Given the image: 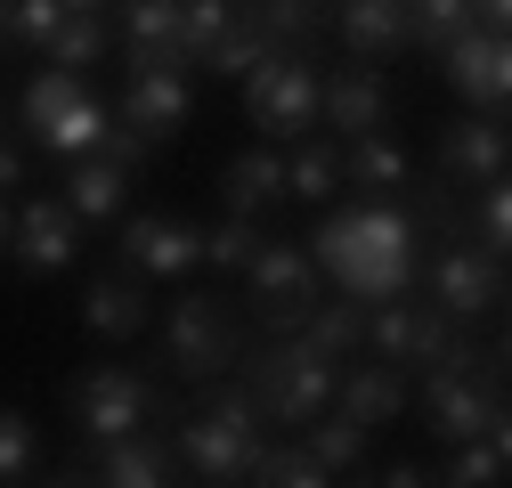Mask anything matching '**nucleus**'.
Returning <instances> with one entry per match:
<instances>
[{"mask_svg": "<svg viewBox=\"0 0 512 488\" xmlns=\"http://www.w3.org/2000/svg\"><path fill=\"white\" fill-rule=\"evenodd\" d=\"M488 179H504V122L464 106V114L439 131V188L472 196V188H488Z\"/></svg>", "mask_w": 512, "mask_h": 488, "instance_id": "obj_16", "label": "nucleus"}, {"mask_svg": "<svg viewBox=\"0 0 512 488\" xmlns=\"http://www.w3.org/2000/svg\"><path fill=\"white\" fill-rule=\"evenodd\" d=\"M334 33H342L350 57L382 66V57L407 49V9H399V0H334Z\"/></svg>", "mask_w": 512, "mask_h": 488, "instance_id": "obj_21", "label": "nucleus"}, {"mask_svg": "<svg viewBox=\"0 0 512 488\" xmlns=\"http://www.w3.org/2000/svg\"><path fill=\"white\" fill-rule=\"evenodd\" d=\"M447 66V90H456L472 114H504L512 98V49H504V25H464L456 41L439 49Z\"/></svg>", "mask_w": 512, "mask_h": 488, "instance_id": "obj_13", "label": "nucleus"}, {"mask_svg": "<svg viewBox=\"0 0 512 488\" xmlns=\"http://www.w3.org/2000/svg\"><path fill=\"white\" fill-rule=\"evenodd\" d=\"M66 9H106V0H66Z\"/></svg>", "mask_w": 512, "mask_h": 488, "instance_id": "obj_44", "label": "nucleus"}, {"mask_svg": "<svg viewBox=\"0 0 512 488\" xmlns=\"http://www.w3.org/2000/svg\"><path fill=\"white\" fill-rule=\"evenodd\" d=\"M244 285H252V326L261 334H293L309 310H317V261L301 253V244H269L244 261Z\"/></svg>", "mask_w": 512, "mask_h": 488, "instance_id": "obj_8", "label": "nucleus"}, {"mask_svg": "<svg viewBox=\"0 0 512 488\" xmlns=\"http://www.w3.org/2000/svg\"><path fill=\"white\" fill-rule=\"evenodd\" d=\"M228 17H236V0H179V49L204 57V49L228 33Z\"/></svg>", "mask_w": 512, "mask_h": 488, "instance_id": "obj_36", "label": "nucleus"}, {"mask_svg": "<svg viewBox=\"0 0 512 488\" xmlns=\"http://www.w3.org/2000/svg\"><path fill=\"white\" fill-rule=\"evenodd\" d=\"M9 220H17V212H9V196H0V253H9Z\"/></svg>", "mask_w": 512, "mask_h": 488, "instance_id": "obj_42", "label": "nucleus"}, {"mask_svg": "<svg viewBox=\"0 0 512 488\" xmlns=\"http://www.w3.org/2000/svg\"><path fill=\"white\" fill-rule=\"evenodd\" d=\"M285 196V147H244L220 163V212H252L261 220Z\"/></svg>", "mask_w": 512, "mask_h": 488, "instance_id": "obj_22", "label": "nucleus"}, {"mask_svg": "<svg viewBox=\"0 0 512 488\" xmlns=\"http://www.w3.org/2000/svg\"><path fill=\"white\" fill-rule=\"evenodd\" d=\"M366 480H382V488H423V480H431V472H423V464H407V456H399V464H382V472H366Z\"/></svg>", "mask_w": 512, "mask_h": 488, "instance_id": "obj_39", "label": "nucleus"}, {"mask_svg": "<svg viewBox=\"0 0 512 488\" xmlns=\"http://www.w3.org/2000/svg\"><path fill=\"white\" fill-rule=\"evenodd\" d=\"M66 25V0H9V41L49 49V33Z\"/></svg>", "mask_w": 512, "mask_h": 488, "instance_id": "obj_37", "label": "nucleus"}, {"mask_svg": "<svg viewBox=\"0 0 512 488\" xmlns=\"http://www.w3.org/2000/svg\"><path fill=\"white\" fill-rule=\"evenodd\" d=\"M293 334H301L309 350H326V358H350V350L366 342V301H350V293H342V301H317Z\"/></svg>", "mask_w": 512, "mask_h": 488, "instance_id": "obj_27", "label": "nucleus"}, {"mask_svg": "<svg viewBox=\"0 0 512 488\" xmlns=\"http://www.w3.org/2000/svg\"><path fill=\"white\" fill-rule=\"evenodd\" d=\"M472 236H480V253L504 261V244H512V196H504V179L472 188Z\"/></svg>", "mask_w": 512, "mask_h": 488, "instance_id": "obj_35", "label": "nucleus"}, {"mask_svg": "<svg viewBox=\"0 0 512 488\" xmlns=\"http://www.w3.org/2000/svg\"><path fill=\"white\" fill-rule=\"evenodd\" d=\"M464 9H472V25H504V9H512V0H464Z\"/></svg>", "mask_w": 512, "mask_h": 488, "instance_id": "obj_41", "label": "nucleus"}, {"mask_svg": "<svg viewBox=\"0 0 512 488\" xmlns=\"http://www.w3.org/2000/svg\"><path fill=\"white\" fill-rule=\"evenodd\" d=\"M122 269L155 277H196L204 269V228L187 212H122Z\"/></svg>", "mask_w": 512, "mask_h": 488, "instance_id": "obj_12", "label": "nucleus"}, {"mask_svg": "<svg viewBox=\"0 0 512 488\" xmlns=\"http://www.w3.org/2000/svg\"><path fill=\"white\" fill-rule=\"evenodd\" d=\"M187 106H196V82H187V66H139L131 90H122V122H131L147 147H163V139L187 131Z\"/></svg>", "mask_w": 512, "mask_h": 488, "instance_id": "obj_17", "label": "nucleus"}, {"mask_svg": "<svg viewBox=\"0 0 512 488\" xmlns=\"http://www.w3.org/2000/svg\"><path fill=\"white\" fill-rule=\"evenodd\" d=\"M0 49H9V0H0Z\"/></svg>", "mask_w": 512, "mask_h": 488, "instance_id": "obj_43", "label": "nucleus"}, {"mask_svg": "<svg viewBox=\"0 0 512 488\" xmlns=\"http://www.w3.org/2000/svg\"><path fill=\"white\" fill-rule=\"evenodd\" d=\"M244 480H261V488H326L334 472L317 464L301 440H285V448H269V440H261V456H252V472H244Z\"/></svg>", "mask_w": 512, "mask_h": 488, "instance_id": "obj_30", "label": "nucleus"}, {"mask_svg": "<svg viewBox=\"0 0 512 488\" xmlns=\"http://www.w3.org/2000/svg\"><path fill=\"white\" fill-rule=\"evenodd\" d=\"M244 114H252V131L293 147L317 131V57L309 49H269L261 66L244 74Z\"/></svg>", "mask_w": 512, "mask_h": 488, "instance_id": "obj_5", "label": "nucleus"}, {"mask_svg": "<svg viewBox=\"0 0 512 488\" xmlns=\"http://www.w3.org/2000/svg\"><path fill=\"white\" fill-rule=\"evenodd\" d=\"M155 383L139 366H82L66 383V415H74V440H114V432H139L155 415Z\"/></svg>", "mask_w": 512, "mask_h": 488, "instance_id": "obj_7", "label": "nucleus"}, {"mask_svg": "<svg viewBox=\"0 0 512 488\" xmlns=\"http://www.w3.org/2000/svg\"><path fill=\"white\" fill-rule=\"evenodd\" d=\"M301 432H309L301 448H309L317 464H326V472H358V464H366V423H350L342 407H326V415H309Z\"/></svg>", "mask_w": 512, "mask_h": 488, "instance_id": "obj_28", "label": "nucleus"}, {"mask_svg": "<svg viewBox=\"0 0 512 488\" xmlns=\"http://www.w3.org/2000/svg\"><path fill=\"white\" fill-rule=\"evenodd\" d=\"M57 480H98V488H171L187 480L179 472V448L155 440L147 423L139 432H114V440H82V464H66Z\"/></svg>", "mask_w": 512, "mask_h": 488, "instance_id": "obj_11", "label": "nucleus"}, {"mask_svg": "<svg viewBox=\"0 0 512 488\" xmlns=\"http://www.w3.org/2000/svg\"><path fill=\"white\" fill-rule=\"evenodd\" d=\"M122 49H131V74L139 66H187V49H179V0H122Z\"/></svg>", "mask_w": 512, "mask_h": 488, "instance_id": "obj_23", "label": "nucleus"}, {"mask_svg": "<svg viewBox=\"0 0 512 488\" xmlns=\"http://www.w3.org/2000/svg\"><path fill=\"white\" fill-rule=\"evenodd\" d=\"M261 440H269V432H261V399H252L244 383L220 375V391L179 423V440H171V448H179V472H187V480H204V488H236V480L252 472V456H261Z\"/></svg>", "mask_w": 512, "mask_h": 488, "instance_id": "obj_2", "label": "nucleus"}, {"mask_svg": "<svg viewBox=\"0 0 512 488\" xmlns=\"http://www.w3.org/2000/svg\"><path fill=\"white\" fill-rule=\"evenodd\" d=\"M269 49H277V41H269V25H261V17H252V0H236V17H228V33H220V41L204 49V66H212L220 82H244V74H252V66H261V57H269Z\"/></svg>", "mask_w": 512, "mask_h": 488, "instance_id": "obj_26", "label": "nucleus"}, {"mask_svg": "<svg viewBox=\"0 0 512 488\" xmlns=\"http://www.w3.org/2000/svg\"><path fill=\"white\" fill-rule=\"evenodd\" d=\"M317 122H326L334 139H366L391 122V82H382L366 57H350V66L334 74H317Z\"/></svg>", "mask_w": 512, "mask_h": 488, "instance_id": "obj_15", "label": "nucleus"}, {"mask_svg": "<svg viewBox=\"0 0 512 488\" xmlns=\"http://www.w3.org/2000/svg\"><path fill=\"white\" fill-rule=\"evenodd\" d=\"M252 17L269 25L277 49H309V41H317V17H326V9H317V0H252Z\"/></svg>", "mask_w": 512, "mask_h": 488, "instance_id": "obj_34", "label": "nucleus"}, {"mask_svg": "<svg viewBox=\"0 0 512 488\" xmlns=\"http://www.w3.org/2000/svg\"><path fill=\"white\" fill-rule=\"evenodd\" d=\"M326 9H334V0H326Z\"/></svg>", "mask_w": 512, "mask_h": 488, "instance_id": "obj_45", "label": "nucleus"}, {"mask_svg": "<svg viewBox=\"0 0 512 488\" xmlns=\"http://www.w3.org/2000/svg\"><path fill=\"white\" fill-rule=\"evenodd\" d=\"M342 188V147L334 139H293V163H285V196L309 204V212H326Z\"/></svg>", "mask_w": 512, "mask_h": 488, "instance_id": "obj_25", "label": "nucleus"}, {"mask_svg": "<svg viewBox=\"0 0 512 488\" xmlns=\"http://www.w3.org/2000/svg\"><path fill=\"white\" fill-rule=\"evenodd\" d=\"M309 261L334 277V293H350V301H391V293H407L415 285V220H407V204L399 196H358V204H342L334 220H317V236H309Z\"/></svg>", "mask_w": 512, "mask_h": 488, "instance_id": "obj_1", "label": "nucleus"}, {"mask_svg": "<svg viewBox=\"0 0 512 488\" xmlns=\"http://www.w3.org/2000/svg\"><path fill=\"white\" fill-rule=\"evenodd\" d=\"M66 204H74L82 228L122 220V212H131V163H114L106 147H98V155H74V163H66Z\"/></svg>", "mask_w": 512, "mask_h": 488, "instance_id": "obj_20", "label": "nucleus"}, {"mask_svg": "<svg viewBox=\"0 0 512 488\" xmlns=\"http://www.w3.org/2000/svg\"><path fill=\"white\" fill-rule=\"evenodd\" d=\"M504 448H512V423H504V432H472V440H456L447 472H431V480H447V488H496L504 480Z\"/></svg>", "mask_w": 512, "mask_h": 488, "instance_id": "obj_29", "label": "nucleus"}, {"mask_svg": "<svg viewBox=\"0 0 512 488\" xmlns=\"http://www.w3.org/2000/svg\"><path fill=\"white\" fill-rule=\"evenodd\" d=\"M415 277L431 285V310H447L456 326H480L496 301H504V261L480 253V244H464V236H439L431 269H415Z\"/></svg>", "mask_w": 512, "mask_h": 488, "instance_id": "obj_9", "label": "nucleus"}, {"mask_svg": "<svg viewBox=\"0 0 512 488\" xmlns=\"http://www.w3.org/2000/svg\"><path fill=\"white\" fill-rule=\"evenodd\" d=\"M244 358V318L228 293H179L163 318V366L187 383H220L228 366Z\"/></svg>", "mask_w": 512, "mask_h": 488, "instance_id": "obj_4", "label": "nucleus"}, {"mask_svg": "<svg viewBox=\"0 0 512 488\" xmlns=\"http://www.w3.org/2000/svg\"><path fill=\"white\" fill-rule=\"evenodd\" d=\"M9 244H17L25 277H57V269H74V253H82V220H74L66 196H25L17 220H9Z\"/></svg>", "mask_w": 512, "mask_h": 488, "instance_id": "obj_14", "label": "nucleus"}, {"mask_svg": "<svg viewBox=\"0 0 512 488\" xmlns=\"http://www.w3.org/2000/svg\"><path fill=\"white\" fill-rule=\"evenodd\" d=\"M155 318V301H147V277L139 269H114V277H90L82 285V326L98 342H139Z\"/></svg>", "mask_w": 512, "mask_h": 488, "instance_id": "obj_19", "label": "nucleus"}, {"mask_svg": "<svg viewBox=\"0 0 512 488\" xmlns=\"http://www.w3.org/2000/svg\"><path fill=\"white\" fill-rule=\"evenodd\" d=\"M98 57H106V17L98 9H66V25L49 33V66L82 74V66H98Z\"/></svg>", "mask_w": 512, "mask_h": 488, "instance_id": "obj_31", "label": "nucleus"}, {"mask_svg": "<svg viewBox=\"0 0 512 488\" xmlns=\"http://www.w3.org/2000/svg\"><path fill=\"white\" fill-rule=\"evenodd\" d=\"M334 407H342L350 423H366V432H382V423H399V415L415 407V391H407V366H391V358L342 366V375H334Z\"/></svg>", "mask_w": 512, "mask_h": 488, "instance_id": "obj_18", "label": "nucleus"}, {"mask_svg": "<svg viewBox=\"0 0 512 488\" xmlns=\"http://www.w3.org/2000/svg\"><path fill=\"white\" fill-rule=\"evenodd\" d=\"M399 9H407V41H415V49H447V41L472 25L464 0H399Z\"/></svg>", "mask_w": 512, "mask_h": 488, "instance_id": "obj_33", "label": "nucleus"}, {"mask_svg": "<svg viewBox=\"0 0 512 488\" xmlns=\"http://www.w3.org/2000/svg\"><path fill=\"white\" fill-rule=\"evenodd\" d=\"M407 179H415V163H407V147H399L391 131H366V139H350V147H342V188H366V196H407Z\"/></svg>", "mask_w": 512, "mask_h": 488, "instance_id": "obj_24", "label": "nucleus"}, {"mask_svg": "<svg viewBox=\"0 0 512 488\" xmlns=\"http://www.w3.org/2000/svg\"><path fill=\"white\" fill-rule=\"evenodd\" d=\"M334 375H342V358L309 350L301 334H269V350L244 358V391L269 407V423H309V415H326V407H334Z\"/></svg>", "mask_w": 512, "mask_h": 488, "instance_id": "obj_3", "label": "nucleus"}, {"mask_svg": "<svg viewBox=\"0 0 512 488\" xmlns=\"http://www.w3.org/2000/svg\"><path fill=\"white\" fill-rule=\"evenodd\" d=\"M456 334H464V326L447 318V310H431V301H407V293L366 301V350L391 358V366H407V375H423V366L456 342Z\"/></svg>", "mask_w": 512, "mask_h": 488, "instance_id": "obj_10", "label": "nucleus"}, {"mask_svg": "<svg viewBox=\"0 0 512 488\" xmlns=\"http://www.w3.org/2000/svg\"><path fill=\"white\" fill-rule=\"evenodd\" d=\"M9 480H33V423L17 407H0V488Z\"/></svg>", "mask_w": 512, "mask_h": 488, "instance_id": "obj_38", "label": "nucleus"}, {"mask_svg": "<svg viewBox=\"0 0 512 488\" xmlns=\"http://www.w3.org/2000/svg\"><path fill=\"white\" fill-rule=\"evenodd\" d=\"M17 188H25V155L0 139V196H17Z\"/></svg>", "mask_w": 512, "mask_h": 488, "instance_id": "obj_40", "label": "nucleus"}, {"mask_svg": "<svg viewBox=\"0 0 512 488\" xmlns=\"http://www.w3.org/2000/svg\"><path fill=\"white\" fill-rule=\"evenodd\" d=\"M25 139L33 147H49L57 163H74V155H98V139H106V106L82 90V74H66V66H49V74H33L25 82Z\"/></svg>", "mask_w": 512, "mask_h": 488, "instance_id": "obj_6", "label": "nucleus"}, {"mask_svg": "<svg viewBox=\"0 0 512 488\" xmlns=\"http://www.w3.org/2000/svg\"><path fill=\"white\" fill-rule=\"evenodd\" d=\"M261 253V220L252 212H228L220 228H204V269H220V277H244V261Z\"/></svg>", "mask_w": 512, "mask_h": 488, "instance_id": "obj_32", "label": "nucleus"}]
</instances>
